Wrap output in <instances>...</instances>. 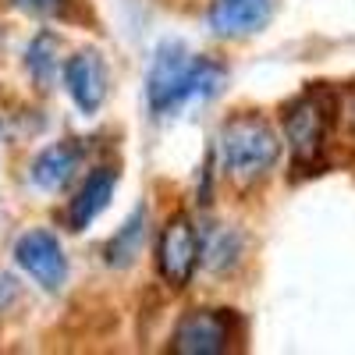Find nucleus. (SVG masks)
<instances>
[{"label":"nucleus","instance_id":"obj_1","mask_svg":"<svg viewBox=\"0 0 355 355\" xmlns=\"http://www.w3.org/2000/svg\"><path fill=\"white\" fill-rule=\"evenodd\" d=\"M217 160H220V174L234 189H252L274 174L281 160V139L263 114L242 110L220 125Z\"/></svg>","mask_w":355,"mask_h":355},{"label":"nucleus","instance_id":"obj_2","mask_svg":"<svg viewBox=\"0 0 355 355\" xmlns=\"http://www.w3.org/2000/svg\"><path fill=\"white\" fill-rule=\"evenodd\" d=\"M224 82V68L210 57H196L182 43H164L150 64L146 100L157 117L178 110L189 100H210Z\"/></svg>","mask_w":355,"mask_h":355},{"label":"nucleus","instance_id":"obj_3","mask_svg":"<svg viewBox=\"0 0 355 355\" xmlns=\"http://www.w3.org/2000/svg\"><path fill=\"white\" fill-rule=\"evenodd\" d=\"M334 114H338V100L327 89H306L302 96H295L284 114V146L291 153V167L295 171H316L327 157V142H331V128H334Z\"/></svg>","mask_w":355,"mask_h":355},{"label":"nucleus","instance_id":"obj_4","mask_svg":"<svg viewBox=\"0 0 355 355\" xmlns=\"http://www.w3.org/2000/svg\"><path fill=\"white\" fill-rule=\"evenodd\" d=\"M196 270H199V227L185 214H174L160 227L157 239V274L164 277L167 288L182 291L192 284Z\"/></svg>","mask_w":355,"mask_h":355},{"label":"nucleus","instance_id":"obj_5","mask_svg":"<svg viewBox=\"0 0 355 355\" xmlns=\"http://www.w3.org/2000/svg\"><path fill=\"white\" fill-rule=\"evenodd\" d=\"M234 341V316L227 309H189L171 331L178 355H224Z\"/></svg>","mask_w":355,"mask_h":355},{"label":"nucleus","instance_id":"obj_6","mask_svg":"<svg viewBox=\"0 0 355 355\" xmlns=\"http://www.w3.org/2000/svg\"><path fill=\"white\" fill-rule=\"evenodd\" d=\"M15 263L43 291H50V295H57V291L68 284V256H64V245L46 227L25 231L21 239L15 242Z\"/></svg>","mask_w":355,"mask_h":355},{"label":"nucleus","instance_id":"obj_7","mask_svg":"<svg viewBox=\"0 0 355 355\" xmlns=\"http://www.w3.org/2000/svg\"><path fill=\"white\" fill-rule=\"evenodd\" d=\"M64 89L71 103L93 117L100 114V107L107 103V93H110V71H107V61L100 50H78L64 61Z\"/></svg>","mask_w":355,"mask_h":355},{"label":"nucleus","instance_id":"obj_8","mask_svg":"<svg viewBox=\"0 0 355 355\" xmlns=\"http://www.w3.org/2000/svg\"><path fill=\"white\" fill-rule=\"evenodd\" d=\"M274 0H210V28L220 40H245L270 21Z\"/></svg>","mask_w":355,"mask_h":355},{"label":"nucleus","instance_id":"obj_9","mask_svg":"<svg viewBox=\"0 0 355 355\" xmlns=\"http://www.w3.org/2000/svg\"><path fill=\"white\" fill-rule=\"evenodd\" d=\"M82 160H85V146L78 139H61L46 146V150L33 160V182L36 189L43 192H64L75 174L82 171Z\"/></svg>","mask_w":355,"mask_h":355},{"label":"nucleus","instance_id":"obj_10","mask_svg":"<svg viewBox=\"0 0 355 355\" xmlns=\"http://www.w3.org/2000/svg\"><path fill=\"white\" fill-rule=\"evenodd\" d=\"M114 189H117V167L110 164H100L85 174V182L78 185L75 199L68 202V227L71 231H85L93 224L114 199Z\"/></svg>","mask_w":355,"mask_h":355},{"label":"nucleus","instance_id":"obj_11","mask_svg":"<svg viewBox=\"0 0 355 355\" xmlns=\"http://www.w3.org/2000/svg\"><path fill=\"white\" fill-rule=\"evenodd\" d=\"M146 231H150V210L146 206H135L132 217L114 231V239L103 249V263L114 266V270H128V266L142 256L146 245Z\"/></svg>","mask_w":355,"mask_h":355},{"label":"nucleus","instance_id":"obj_12","mask_svg":"<svg viewBox=\"0 0 355 355\" xmlns=\"http://www.w3.org/2000/svg\"><path fill=\"white\" fill-rule=\"evenodd\" d=\"M242 252H245V234L239 227H210L206 234H199V263L214 274H224V270H234L242 263Z\"/></svg>","mask_w":355,"mask_h":355},{"label":"nucleus","instance_id":"obj_13","mask_svg":"<svg viewBox=\"0 0 355 355\" xmlns=\"http://www.w3.org/2000/svg\"><path fill=\"white\" fill-rule=\"evenodd\" d=\"M57 50H61V40L53 33H36L33 43L25 46V68L40 89H50L57 78Z\"/></svg>","mask_w":355,"mask_h":355},{"label":"nucleus","instance_id":"obj_14","mask_svg":"<svg viewBox=\"0 0 355 355\" xmlns=\"http://www.w3.org/2000/svg\"><path fill=\"white\" fill-rule=\"evenodd\" d=\"M71 0H11V8H18L21 15H33V18H53V15H64Z\"/></svg>","mask_w":355,"mask_h":355},{"label":"nucleus","instance_id":"obj_15","mask_svg":"<svg viewBox=\"0 0 355 355\" xmlns=\"http://www.w3.org/2000/svg\"><path fill=\"white\" fill-rule=\"evenodd\" d=\"M338 110H341V125H345V132H348V139L355 142V89H348V93L341 96V103H338Z\"/></svg>","mask_w":355,"mask_h":355},{"label":"nucleus","instance_id":"obj_16","mask_svg":"<svg viewBox=\"0 0 355 355\" xmlns=\"http://www.w3.org/2000/svg\"><path fill=\"white\" fill-rule=\"evenodd\" d=\"M15 295H18V288H15V281L8 277V274H0V309H4L11 299H15Z\"/></svg>","mask_w":355,"mask_h":355}]
</instances>
